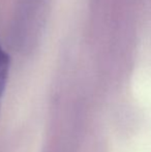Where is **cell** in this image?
I'll list each match as a JSON object with an SVG mask.
<instances>
[{"label":"cell","mask_w":151,"mask_h":152,"mask_svg":"<svg viewBox=\"0 0 151 152\" xmlns=\"http://www.w3.org/2000/svg\"><path fill=\"white\" fill-rule=\"evenodd\" d=\"M8 72H9V56L0 47V108H1L2 96L7 83Z\"/></svg>","instance_id":"cell-1"}]
</instances>
